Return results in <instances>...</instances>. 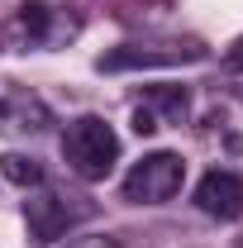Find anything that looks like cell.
<instances>
[{
	"mask_svg": "<svg viewBox=\"0 0 243 248\" xmlns=\"http://www.w3.org/2000/svg\"><path fill=\"white\" fill-rule=\"evenodd\" d=\"M62 157L81 182H105L120 162V134L100 115H76L62 129Z\"/></svg>",
	"mask_w": 243,
	"mask_h": 248,
	"instance_id": "cell-1",
	"label": "cell"
},
{
	"mask_svg": "<svg viewBox=\"0 0 243 248\" xmlns=\"http://www.w3.org/2000/svg\"><path fill=\"white\" fill-rule=\"evenodd\" d=\"M95 205L91 196H72V191H58V186H33L29 201H24V224H29V239L33 244H58L67 239L76 224L95 219Z\"/></svg>",
	"mask_w": 243,
	"mask_h": 248,
	"instance_id": "cell-2",
	"label": "cell"
},
{
	"mask_svg": "<svg viewBox=\"0 0 243 248\" xmlns=\"http://www.w3.org/2000/svg\"><path fill=\"white\" fill-rule=\"evenodd\" d=\"M72 33H76V24L62 15L58 5H48V0H24V5L5 19L0 43H5V48H15V53H29V48L62 43V38H72Z\"/></svg>",
	"mask_w": 243,
	"mask_h": 248,
	"instance_id": "cell-3",
	"label": "cell"
},
{
	"mask_svg": "<svg viewBox=\"0 0 243 248\" xmlns=\"http://www.w3.org/2000/svg\"><path fill=\"white\" fill-rule=\"evenodd\" d=\"M182 182H186V162L177 153H148L124 177V201L129 205H162L182 191Z\"/></svg>",
	"mask_w": 243,
	"mask_h": 248,
	"instance_id": "cell-4",
	"label": "cell"
},
{
	"mask_svg": "<svg viewBox=\"0 0 243 248\" xmlns=\"http://www.w3.org/2000/svg\"><path fill=\"white\" fill-rule=\"evenodd\" d=\"M205 43L196 38H167V43H120L110 53H100V72H134V67H177V62H200Z\"/></svg>",
	"mask_w": 243,
	"mask_h": 248,
	"instance_id": "cell-5",
	"label": "cell"
},
{
	"mask_svg": "<svg viewBox=\"0 0 243 248\" xmlns=\"http://www.w3.org/2000/svg\"><path fill=\"white\" fill-rule=\"evenodd\" d=\"M196 205H200V215H210V219H239L243 215V177L239 172H224V167L205 172L200 186H196Z\"/></svg>",
	"mask_w": 243,
	"mask_h": 248,
	"instance_id": "cell-6",
	"label": "cell"
},
{
	"mask_svg": "<svg viewBox=\"0 0 243 248\" xmlns=\"http://www.w3.org/2000/svg\"><path fill=\"white\" fill-rule=\"evenodd\" d=\"M157 124H186L191 115V95L186 86H172V81H157V86H143V100H138Z\"/></svg>",
	"mask_w": 243,
	"mask_h": 248,
	"instance_id": "cell-7",
	"label": "cell"
},
{
	"mask_svg": "<svg viewBox=\"0 0 243 248\" xmlns=\"http://www.w3.org/2000/svg\"><path fill=\"white\" fill-rule=\"evenodd\" d=\"M48 124V110H43V100H33V95H5L0 100V129H10V134H38Z\"/></svg>",
	"mask_w": 243,
	"mask_h": 248,
	"instance_id": "cell-8",
	"label": "cell"
},
{
	"mask_svg": "<svg viewBox=\"0 0 243 248\" xmlns=\"http://www.w3.org/2000/svg\"><path fill=\"white\" fill-rule=\"evenodd\" d=\"M0 177L15 186H24V191H33V186H43V162H33V157L24 153H5L0 157Z\"/></svg>",
	"mask_w": 243,
	"mask_h": 248,
	"instance_id": "cell-9",
	"label": "cell"
},
{
	"mask_svg": "<svg viewBox=\"0 0 243 248\" xmlns=\"http://www.w3.org/2000/svg\"><path fill=\"white\" fill-rule=\"evenodd\" d=\"M157 129H162V124L152 120V115H148V110H143V105H134V134L143 139V134H157Z\"/></svg>",
	"mask_w": 243,
	"mask_h": 248,
	"instance_id": "cell-10",
	"label": "cell"
},
{
	"mask_svg": "<svg viewBox=\"0 0 243 248\" xmlns=\"http://www.w3.org/2000/svg\"><path fill=\"white\" fill-rule=\"evenodd\" d=\"M224 62H229V67H234V72H243V38H234V48H229V53H224Z\"/></svg>",
	"mask_w": 243,
	"mask_h": 248,
	"instance_id": "cell-11",
	"label": "cell"
},
{
	"mask_svg": "<svg viewBox=\"0 0 243 248\" xmlns=\"http://www.w3.org/2000/svg\"><path fill=\"white\" fill-rule=\"evenodd\" d=\"M67 248H124V244H115V239H76V244H67Z\"/></svg>",
	"mask_w": 243,
	"mask_h": 248,
	"instance_id": "cell-12",
	"label": "cell"
}]
</instances>
